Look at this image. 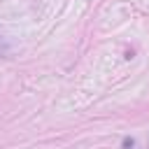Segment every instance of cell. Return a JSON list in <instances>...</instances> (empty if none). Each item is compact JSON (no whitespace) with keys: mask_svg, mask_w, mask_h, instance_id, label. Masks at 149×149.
<instances>
[{"mask_svg":"<svg viewBox=\"0 0 149 149\" xmlns=\"http://www.w3.org/2000/svg\"><path fill=\"white\" fill-rule=\"evenodd\" d=\"M147 149H149V147H147Z\"/></svg>","mask_w":149,"mask_h":149,"instance_id":"1","label":"cell"}]
</instances>
